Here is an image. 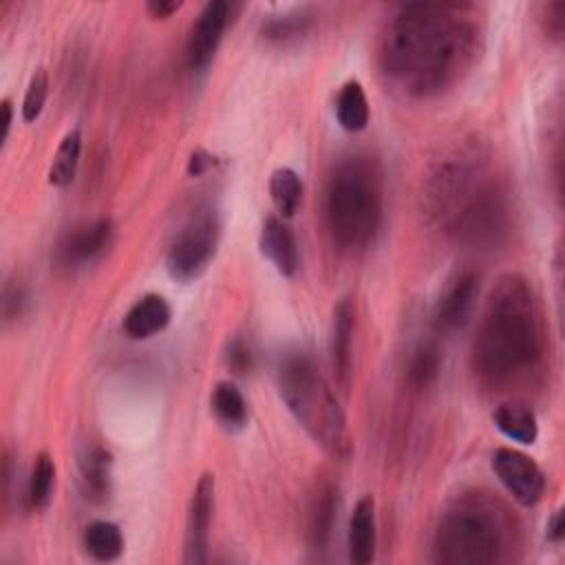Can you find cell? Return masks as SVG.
Masks as SVG:
<instances>
[{
  "instance_id": "6da1fadb",
  "label": "cell",
  "mask_w": 565,
  "mask_h": 565,
  "mask_svg": "<svg viewBox=\"0 0 565 565\" xmlns=\"http://www.w3.org/2000/svg\"><path fill=\"white\" fill-rule=\"evenodd\" d=\"M472 18L463 4L411 2L397 7L380 38L382 73L413 97L448 90L477 60L479 26Z\"/></svg>"
},
{
  "instance_id": "7a4b0ae2",
  "label": "cell",
  "mask_w": 565,
  "mask_h": 565,
  "mask_svg": "<svg viewBox=\"0 0 565 565\" xmlns=\"http://www.w3.org/2000/svg\"><path fill=\"white\" fill-rule=\"evenodd\" d=\"M545 353L539 298L521 274H503L483 307L472 347L479 380L497 391L525 382Z\"/></svg>"
},
{
  "instance_id": "3957f363",
  "label": "cell",
  "mask_w": 565,
  "mask_h": 565,
  "mask_svg": "<svg viewBox=\"0 0 565 565\" xmlns=\"http://www.w3.org/2000/svg\"><path fill=\"white\" fill-rule=\"evenodd\" d=\"M426 196L446 232L468 247H494L508 234L505 192L475 152L441 161L428 181Z\"/></svg>"
},
{
  "instance_id": "277c9868",
  "label": "cell",
  "mask_w": 565,
  "mask_h": 565,
  "mask_svg": "<svg viewBox=\"0 0 565 565\" xmlns=\"http://www.w3.org/2000/svg\"><path fill=\"white\" fill-rule=\"evenodd\" d=\"M521 523L514 512L490 492H463L439 516L433 556L444 565H490L516 558Z\"/></svg>"
},
{
  "instance_id": "5b68a950",
  "label": "cell",
  "mask_w": 565,
  "mask_h": 565,
  "mask_svg": "<svg viewBox=\"0 0 565 565\" xmlns=\"http://www.w3.org/2000/svg\"><path fill=\"white\" fill-rule=\"evenodd\" d=\"M324 218L331 241L347 252L373 243L382 223V188L377 166L364 154L340 159L327 181Z\"/></svg>"
},
{
  "instance_id": "8992f818",
  "label": "cell",
  "mask_w": 565,
  "mask_h": 565,
  "mask_svg": "<svg viewBox=\"0 0 565 565\" xmlns=\"http://www.w3.org/2000/svg\"><path fill=\"white\" fill-rule=\"evenodd\" d=\"M278 393L305 433L333 459H349L353 444L342 406L318 366L302 353H287L276 369Z\"/></svg>"
},
{
  "instance_id": "52a82bcc",
  "label": "cell",
  "mask_w": 565,
  "mask_h": 565,
  "mask_svg": "<svg viewBox=\"0 0 565 565\" xmlns=\"http://www.w3.org/2000/svg\"><path fill=\"white\" fill-rule=\"evenodd\" d=\"M218 236H221V225H218L216 212L210 207L194 212L188 218V223L179 230L177 238L168 249V256H166L168 274L181 282H188L201 276L216 254Z\"/></svg>"
},
{
  "instance_id": "ba28073f",
  "label": "cell",
  "mask_w": 565,
  "mask_h": 565,
  "mask_svg": "<svg viewBox=\"0 0 565 565\" xmlns=\"http://www.w3.org/2000/svg\"><path fill=\"white\" fill-rule=\"evenodd\" d=\"M492 470L516 503L532 508L541 501L545 492V475L532 457L514 448H497L492 452Z\"/></svg>"
},
{
  "instance_id": "9c48e42d",
  "label": "cell",
  "mask_w": 565,
  "mask_h": 565,
  "mask_svg": "<svg viewBox=\"0 0 565 565\" xmlns=\"http://www.w3.org/2000/svg\"><path fill=\"white\" fill-rule=\"evenodd\" d=\"M232 13L234 4L227 0H212L201 9L185 46V57L192 71H201L212 62L227 24L232 22Z\"/></svg>"
},
{
  "instance_id": "30bf717a",
  "label": "cell",
  "mask_w": 565,
  "mask_h": 565,
  "mask_svg": "<svg viewBox=\"0 0 565 565\" xmlns=\"http://www.w3.org/2000/svg\"><path fill=\"white\" fill-rule=\"evenodd\" d=\"M214 512V475L203 472L196 481V488L190 499L188 521H185V554L183 561L192 565H201L207 561V539L210 523Z\"/></svg>"
},
{
  "instance_id": "8fae6325",
  "label": "cell",
  "mask_w": 565,
  "mask_h": 565,
  "mask_svg": "<svg viewBox=\"0 0 565 565\" xmlns=\"http://www.w3.org/2000/svg\"><path fill=\"white\" fill-rule=\"evenodd\" d=\"M115 223L110 218H97L68 232L57 247V260L64 267H82L97 260L113 245Z\"/></svg>"
},
{
  "instance_id": "7c38bea8",
  "label": "cell",
  "mask_w": 565,
  "mask_h": 565,
  "mask_svg": "<svg viewBox=\"0 0 565 565\" xmlns=\"http://www.w3.org/2000/svg\"><path fill=\"white\" fill-rule=\"evenodd\" d=\"M479 298V276L475 271L457 274L441 291L435 307V324L441 331L463 329L475 311Z\"/></svg>"
},
{
  "instance_id": "4fadbf2b",
  "label": "cell",
  "mask_w": 565,
  "mask_h": 565,
  "mask_svg": "<svg viewBox=\"0 0 565 565\" xmlns=\"http://www.w3.org/2000/svg\"><path fill=\"white\" fill-rule=\"evenodd\" d=\"M260 254L282 276H294L300 267V252L291 227L280 216H267L260 230Z\"/></svg>"
},
{
  "instance_id": "5bb4252c",
  "label": "cell",
  "mask_w": 565,
  "mask_h": 565,
  "mask_svg": "<svg viewBox=\"0 0 565 565\" xmlns=\"http://www.w3.org/2000/svg\"><path fill=\"white\" fill-rule=\"evenodd\" d=\"M172 318L168 300L159 294L141 296L124 316V333L132 340H146L161 333Z\"/></svg>"
},
{
  "instance_id": "9a60e30c",
  "label": "cell",
  "mask_w": 565,
  "mask_h": 565,
  "mask_svg": "<svg viewBox=\"0 0 565 565\" xmlns=\"http://www.w3.org/2000/svg\"><path fill=\"white\" fill-rule=\"evenodd\" d=\"M82 492L93 503H104L110 494V452L99 444H88L79 452Z\"/></svg>"
},
{
  "instance_id": "2e32d148",
  "label": "cell",
  "mask_w": 565,
  "mask_h": 565,
  "mask_svg": "<svg viewBox=\"0 0 565 565\" xmlns=\"http://www.w3.org/2000/svg\"><path fill=\"white\" fill-rule=\"evenodd\" d=\"M375 556V503L373 497H362L349 521V558L355 565H369Z\"/></svg>"
},
{
  "instance_id": "e0dca14e",
  "label": "cell",
  "mask_w": 565,
  "mask_h": 565,
  "mask_svg": "<svg viewBox=\"0 0 565 565\" xmlns=\"http://www.w3.org/2000/svg\"><path fill=\"white\" fill-rule=\"evenodd\" d=\"M353 305L340 300L333 309V329H331V360L338 382L347 388L351 380V342H353Z\"/></svg>"
},
{
  "instance_id": "ac0fdd59",
  "label": "cell",
  "mask_w": 565,
  "mask_h": 565,
  "mask_svg": "<svg viewBox=\"0 0 565 565\" xmlns=\"http://www.w3.org/2000/svg\"><path fill=\"white\" fill-rule=\"evenodd\" d=\"M338 510V488L333 483H320L309 508V525L307 536L313 550H324L331 539L333 523Z\"/></svg>"
},
{
  "instance_id": "d6986e66",
  "label": "cell",
  "mask_w": 565,
  "mask_h": 565,
  "mask_svg": "<svg viewBox=\"0 0 565 565\" xmlns=\"http://www.w3.org/2000/svg\"><path fill=\"white\" fill-rule=\"evenodd\" d=\"M494 426L512 441L530 446L539 437V422L534 411L523 402H505L499 404L492 413Z\"/></svg>"
},
{
  "instance_id": "ffe728a7",
  "label": "cell",
  "mask_w": 565,
  "mask_h": 565,
  "mask_svg": "<svg viewBox=\"0 0 565 565\" xmlns=\"http://www.w3.org/2000/svg\"><path fill=\"white\" fill-rule=\"evenodd\" d=\"M335 119L347 132H360L369 124V102L362 84L349 79L335 95Z\"/></svg>"
},
{
  "instance_id": "44dd1931",
  "label": "cell",
  "mask_w": 565,
  "mask_h": 565,
  "mask_svg": "<svg viewBox=\"0 0 565 565\" xmlns=\"http://www.w3.org/2000/svg\"><path fill=\"white\" fill-rule=\"evenodd\" d=\"M84 550L90 558L99 563L117 561L124 552V534L121 530L110 521H93L86 525L82 536Z\"/></svg>"
},
{
  "instance_id": "7402d4cb",
  "label": "cell",
  "mask_w": 565,
  "mask_h": 565,
  "mask_svg": "<svg viewBox=\"0 0 565 565\" xmlns=\"http://www.w3.org/2000/svg\"><path fill=\"white\" fill-rule=\"evenodd\" d=\"M212 411L227 430H241L247 424V402L232 382H218L212 391Z\"/></svg>"
},
{
  "instance_id": "603a6c76",
  "label": "cell",
  "mask_w": 565,
  "mask_h": 565,
  "mask_svg": "<svg viewBox=\"0 0 565 565\" xmlns=\"http://www.w3.org/2000/svg\"><path fill=\"white\" fill-rule=\"evenodd\" d=\"M269 196L280 218H291L302 201V181L296 170L278 168L269 177Z\"/></svg>"
},
{
  "instance_id": "cb8c5ba5",
  "label": "cell",
  "mask_w": 565,
  "mask_h": 565,
  "mask_svg": "<svg viewBox=\"0 0 565 565\" xmlns=\"http://www.w3.org/2000/svg\"><path fill=\"white\" fill-rule=\"evenodd\" d=\"M79 152H82V132L79 130H68L55 154H53V161H51V168H49V183L55 185V188H66L73 179H75V172H77V166H79Z\"/></svg>"
},
{
  "instance_id": "d4e9b609",
  "label": "cell",
  "mask_w": 565,
  "mask_h": 565,
  "mask_svg": "<svg viewBox=\"0 0 565 565\" xmlns=\"http://www.w3.org/2000/svg\"><path fill=\"white\" fill-rule=\"evenodd\" d=\"M55 486V463L49 452H40L33 461L31 477L26 483V505L31 510H44L53 497Z\"/></svg>"
},
{
  "instance_id": "484cf974",
  "label": "cell",
  "mask_w": 565,
  "mask_h": 565,
  "mask_svg": "<svg viewBox=\"0 0 565 565\" xmlns=\"http://www.w3.org/2000/svg\"><path fill=\"white\" fill-rule=\"evenodd\" d=\"M439 349L435 342H422L415 349V355L411 358V366H408V382L411 386H415L417 391L428 388L437 375H439Z\"/></svg>"
},
{
  "instance_id": "4316f807",
  "label": "cell",
  "mask_w": 565,
  "mask_h": 565,
  "mask_svg": "<svg viewBox=\"0 0 565 565\" xmlns=\"http://www.w3.org/2000/svg\"><path fill=\"white\" fill-rule=\"evenodd\" d=\"M309 22H311V18L305 11L282 13V15L267 20L263 24V33L267 40H274V42H289V40H296L298 35H302L307 31Z\"/></svg>"
},
{
  "instance_id": "83f0119b",
  "label": "cell",
  "mask_w": 565,
  "mask_h": 565,
  "mask_svg": "<svg viewBox=\"0 0 565 565\" xmlns=\"http://www.w3.org/2000/svg\"><path fill=\"white\" fill-rule=\"evenodd\" d=\"M49 97V73L44 68H38L31 79L29 86L24 90V99H22V119L24 121H35L46 104Z\"/></svg>"
},
{
  "instance_id": "f1b7e54d",
  "label": "cell",
  "mask_w": 565,
  "mask_h": 565,
  "mask_svg": "<svg viewBox=\"0 0 565 565\" xmlns=\"http://www.w3.org/2000/svg\"><path fill=\"white\" fill-rule=\"evenodd\" d=\"M225 364L236 373V375H243V373H249L252 366H254V355H252V349L249 344L243 340V338H232L225 347Z\"/></svg>"
},
{
  "instance_id": "f546056e",
  "label": "cell",
  "mask_w": 565,
  "mask_h": 565,
  "mask_svg": "<svg viewBox=\"0 0 565 565\" xmlns=\"http://www.w3.org/2000/svg\"><path fill=\"white\" fill-rule=\"evenodd\" d=\"M24 287L18 280H9L2 291V316L4 320H15L24 307Z\"/></svg>"
},
{
  "instance_id": "4dcf8cb0",
  "label": "cell",
  "mask_w": 565,
  "mask_h": 565,
  "mask_svg": "<svg viewBox=\"0 0 565 565\" xmlns=\"http://www.w3.org/2000/svg\"><path fill=\"white\" fill-rule=\"evenodd\" d=\"M565 4L563 2H552L547 4V33L552 38H561L563 29H565Z\"/></svg>"
},
{
  "instance_id": "1f68e13d",
  "label": "cell",
  "mask_w": 565,
  "mask_h": 565,
  "mask_svg": "<svg viewBox=\"0 0 565 565\" xmlns=\"http://www.w3.org/2000/svg\"><path fill=\"white\" fill-rule=\"evenodd\" d=\"M181 9V2H166V0H152V2H148L146 4V11L152 15V18H157V20H166V18H170L174 11H179Z\"/></svg>"
},
{
  "instance_id": "d6a6232c",
  "label": "cell",
  "mask_w": 565,
  "mask_h": 565,
  "mask_svg": "<svg viewBox=\"0 0 565 565\" xmlns=\"http://www.w3.org/2000/svg\"><path fill=\"white\" fill-rule=\"evenodd\" d=\"M212 163H214L212 154H207V152H203V150H196V152H192V157H190V161H188V174H190V177H199V174H203Z\"/></svg>"
},
{
  "instance_id": "836d02e7",
  "label": "cell",
  "mask_w": 565,
  "mask_h": 565,
  "mask_svg": "<svg viewBox=\"0 0 565 565\" xmlns=\"http://www.w3.org/2000/svg\"><path fill=\"white\" fill-rule=\"evenodd\" d=\"M565 534V523H563V510H556L550 521H547V539L552 543H558Z\"/></svg>"
},
{
  "instance_id": "e575fe53",
  "label": "cell",
  "mask_w": 565,
  "mask_h": 565,
  "mask_svg": "<svg viewBox=\"0 0 565 565\" xmlns=\"http://www.w3.org/2000/svg\"><path fill=\"white\" fill-rule=\"evenodd\" d=\"M2 143L7 141L9 137V130H11V119H13V108H11V102L9 99H2Z\"/></svg>"
}]
</instances>
